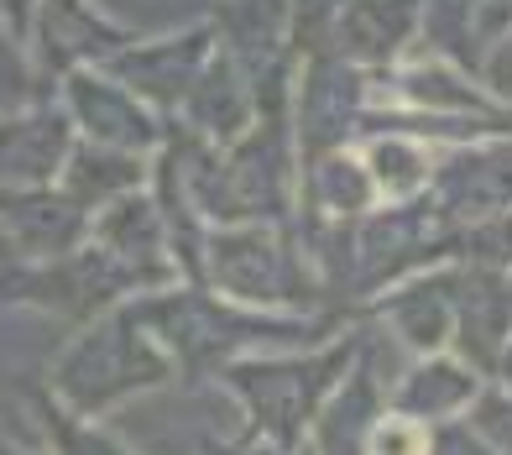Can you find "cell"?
<instances>
[{"instance_id":"25","label":"cell","mask_w":512,"mask_h":455,"mask_svg":"<svg viewBox=\"0 0 512 455\" xmlns=\"http://www.w3.org/2000/svg\"><path fill=\"white\" fill-rule=\"evenodd\" d=\"M429 455H497L492 445H481L476 440V429L455 419V424H439L434 435H429Z\"/></svg>"},{"instance_id":"4","label":"cell","mask_w":512,"mask_h":455,"mask_svg":"<svg viewBox=\"0 0 512 455\" xmlns=\"http://www.w3.org/2000/svg\"><path fill=\"white\" fill-rule=\"evenodd\" d=\"M199 283L246 309L340 320L330 299H324V278L293 220L209 225L199 252Z\"/></svg>"},{"instance_id":"23","label":"cell","mask_w":512,"mask_h":455,"mask_svg":"<svg viewBox=\"0 0 512 455\" xmlns=\"http://www.w3.org/2000/svg\"><path fill=\"white\" fill-rule=\"evenodd\" d=\"M465 424L476 429L481 445H492L497 455H512V388L507 382H486L481 398L471 403V414H465Z\"/></svg>"},{"instance_id":"11","label":"cell","mask_w":512,"mask_h":455,"mask_svg":"<svg viewBox=\"0 0 512 455\" xmlns=\"http://www.w3.org/2000/svg\"><path fill=\"white\" fill-rule=\"evenodd\" d=\"M319 48H330L361 74H387L424 48L418 0H340Z\"/></svg>"},{"instance_id":"26","label":"cell","mask_w":512,"mask_h":455,"mask_svg":"<svg viewBox=\"0 0 512 455\" xmlns=\"http://www.w3.org/2000/svg\"><path fill=\"white\" fill-rule=\"evenodd\" d=\"M0 16L11 21L16 32H27V16H32V0H0Z\"/></svg>"},{"instance_id":"3","label":"cell","mask_w":512,"mask_h":455,"mask_svg":"<svg viewBox=\"0 0 512 455\" xmlns=\"http://www.w3.org/2000/svg\"><path fill=\"white\" fill-rule=\"evenodd\" d=\"M168 382H178L168 351L147 330L136 299H126V304L95 314L89 325L68 330V340L48 367V398L63 414L105 424L110 414H121V408L168 388Z\"/></svg>"},{"instance_id":"2","label":"cell","mask_w":512,"mask_h":455,"mask_svg":"<svg viewBox=\"0 0 512 455\" xmlns=\"http://www.w3.org/2000/svg\"><path fill=\"white\" fill-rule=\"evenodd\" d=\"M361 346V320L340 325L335 335L309 340V346H283V351H251L236 356L215 377L230 393L236 414L246 419L241 445L267 450V455H298L304 435L319 414V403L345 377L351 356Z\"/></svg>"},{"instance_id":"12","label":"cell","mask_w":512,"mask_h":455,"mask_svg":"<svg viewBox=\"0 0 512 455\" xmlns=\"http://www.w3.org/2000/svg\"><path fill=\"white\" fill-rule=\"evenodd\" d=\"M361 320L377 325L387 346H398L403 356L450 351V262L418 267L392 288H382L361 309Z\"/></svg>"},{"instance_id":"6","label":"cell","mask_w":512,"mask_h":455,"mask_svg":"<svg viewBox=\"0 0 512 455\" xmlns=\"http://www.w3.org/2000/svg\"><path fill=\"white\" fill-rule=\"evenodd\" d=\"M215 48H220V37L209 27V16H199V21H183L173 32H136L126 48L105 63V74L121 79L131 95L142 105H152L173 131L183 100L194 95V84L209 68V58H215Z\"/></svg>"},{"instance_id":"10","label":"cell","mask_w":512,"mask_h":455,"mask_svg":"<svg viewBox=\"0 0 512 455\" xmlns=\"http://www.w3.org/2000/svg\"><path fill=\"white\" fill-rule=\"evenodd\" d=\"M512 340V272L450 257V356L481 377H497Z\"/></svg>"},{"instance_id":"16","label":"cell","mask_w":512,"mask_h":455,"mask_svg":"<svg viewBox=\"0 0 512 455\" xmlns=\"http://www.w3.org/2000/svg\"><path fill=\"white\" fill-rule=\"evenodd\" d=\"M0 236L11 246V262H53L89 241V210L58 184L0 189Z\"/></svg>"},{"instance_id":"15","label":"cell","mask_w":512,"mask_h":455,"mask_svg":"<svg viewBox=\"0 0 512 455\" xmlns=\"http://www.w3.org/2000/svg\"><path fill=\"white\" fill-rule=\"evenodd\" d=\"M74 152V126H68L58 95H37L32 105L0 116V189H48Z\"/></svg>"},{"instance_id":"24","label":"cell","mask_w":512,"mask_h":455,"mask_svg":"<svg viewBox=\"0 0 512 455\" xmlns=\"http://www.w3.org/2000/svg\"><path fill=\"white\" fill-rule=\"evenodd\" d=\"M429 435L434 429H424V424H413V419L387 408L366 435V455H429Z\"/></svg>"},{"instance_id":"18","label":"cell","mask_w":512,"mask_h":455,"mask_svg":"<svg viewBox=\"0 0 512 455\" xmlns=\"http://www.w3.org/2000/svg\"><path fill=\"white\" fill-rule=\"evenodd\" d=\"M256 110H262V84L251 79V68L241 58H230L225 48H215V58H209V68L194 84V95L183 100L173 131L194 136V142H204V147H225L256 121Z\"/></svg>"},{"instance_id":"17","label":"cell","mask_w":512,"mask_h":455,"mask_svg":"<svg viewBox=\"0 0 512 455\" xmlns=\"http://www.w3.org/2000/svg\"><path fill=\"white\" fill-rule=\"evenodd\" d=\"M486 382L492 377H481L476 367H465L450 351L408 356L403 372H392V382H387V408L424 429H439V424H455L471 414V403L481 398Z\"/></svg>"},{"instance_id":"1","label":"cell","mask_w":512,"mask_h":455,"mask_svg":"<svg viewBox=\"0 0 512 455\" xmlns=\"http://www.w3.org/2000/svg\"><path fill=\"white\" fill-rule=\"evenodd\" d=\"M147 330L168 351L178 382H215L236 356L251 351H283V346H309V340L335 335L351 320H319V314H267L220 299L204 283H168L152 293H136Z\"/></svg>"},{"instance_id":"21","label":"cell","mask_w":512,"mask_h":455,"mask_svg":"<svg viewBox=\"0 0 512 455\" xmlns=\"http://www.w3.org/2000/svg\"><path fill=\"white\" fill-rule=\"evenodd\" d=\"M48 79L37 74V63L27 53V37H21L6 16H0V116H11V110L32 105L37 95H48Z\"/></svg>"},{"instance_id":"22","label":"cell","mask_w":512,"mask_h":455,"mask_svg":"<svg viewBox=\"0 0 512 455\" xmlns=\"http://www.w3.org/2000/svg\"><path fill=\"white\" fill-rule=\"evenodd\" d=\"M42 419H48V440H53V455H136L121 435H110L105 424L95 419H74L63 414L53 398H42Z\"/></svg>"},{"instance_id":"9","label":"cell","mask_w":512,"mask_h":455,"mask_svg":"<svg viewBox=\"0 0 512 455\" xmlns=\"http://www.w3.org/2000/svg\"><path fill=\"white\" fill-rule=\"evenodd\" d=\"M387 335L361 320V346L351 356L345 377L330 388V398L319 403V414L304 435L298 455H366V435L371 424L387 414Z\"/></svg>"},{"instance_id":"14","label":"cell","mask_w":512,"mask_h":455,"mask_svg":"<svg viewBox=\"0 0 512 455\" xmlns=\"http://www.w3.org/2000/svg\"><path fill=\"white\" fill-rule=\"evenodd\" d=\"M89 241L126 267L136 293L178 283V267H173V252H168V236H162V215H157L152 189H136L126 199L105 204V210H95L89 215Z\"/></svg>"},{"instance_id":"7","label":"cell","mask_w":512,"mask_h":455,"mask_svg":"<svg viewBox=\"0 0 512 455\" xmlns=\"http://www.w3.org/2000/svg\"><path fill=\"white\" fill-rule=\"evenodd\" d=\"M21 37H27L37 74L58 84L68 74H79V68H105L136 37V27L110 16L100 0H32Z\"/></svg>"},{"instance_id":"27","label":"cell","mask_w":512,"mask_h":455,"mask_svg":"<svg viewBox=\"0 0 512 455\" xmlns=\"http://www.w3.org/2000/svg\"><path fill=\"white\" fill-rule=\"evenodd\" d=\"M209 455H236V450H230V445H225V450H209Z\"/></svg>"},{"instance_id":"5","label":"cell","mask_w":512,"mask_h":455,"mask_svg":"<svg viewBox=\"0 0 512 455\" xmlns=\"http://www.w3.org/2000/svg\"><path fill=\"white\" fill-rule=\"evenodd\" d=\"M424 204L450 241L471 225L512 215V136H471L439 147Z\"/></svg>"},{"instance_id":"19","label":"cell","mask_w":512,"mask_h":455,"mask_svg":"<svg viewBox=\"0 0 512 455\" xmlns=\"http://www.w3.org/2000/svg\"><path fill=\"white\" fill-rule=\"evenodd\" d=\"M356 152L366 163V178H371V194L377 204H403V199H418L434 178V157L439 147L424 142L413 131H398V126H377L356 136Z\"/></svg>"},{"instance_id":"8","label":"cell","mask_w":512,"mask_h":455,"mask_svg":"<svg viewBox=\"0 0 512 455\" xmlns=\"http://www.w3.org/2000/svg\"><path fill=\"white\" fill-rule=\"evenodd\" d=\"M53 95H58V105H63V116H68L79 142L157 157L173 136L168 121H162L152 105L136 100L121 79H110L105 68H79V74L53 84Z\"/></svg>"},{"instance_id":"13","label":"cell","mask_w":512,"mask_h":455,"mask_svg":"<svg viewBox=\"0 0 512 455\" xmlns=\"http://www.w3.org/2000/svg\"><path fill=\"white\" fill-rule=\"evenodd\" d=\"M424 48L476 79H492L512 42V0H418Z\"/></svg>"},{"instance_id":"20","label":"cell","mask_w":512,"mask_h":455,"mask_svg":"<svg viewBox=\"0 0 512 455\" xmlns=\"http://www.w3.org/2000/svg\"><path fill=\"white\" fill-rule=\"evenodd\" d=\"M147 184H152V157L95 147V142H79V136H74V152H68V163L58 173V189L74 204H84L89 215L136 194V189H147Z\"/></svg>"}]
</instances>
